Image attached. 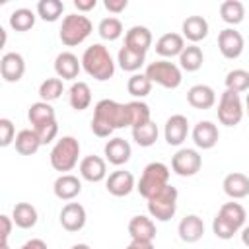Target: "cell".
I'll return each instance as SVG.
<instances>
[{
	"label": "cell",
	"instance_id": "3",
	"mask_svg": "<svg viewBox=\"0 0 249 249\" xmlns=\"http://www.w3.org/2000/svg\"><path fill=\"white\" fill-rule=\"evenodd\" d=\"M80 60H82V68L97 82H105L115 74V62L107 47L101 43H93L91 47H88Z\"/></svg>",
	"mask_w": 249,
	"mask_h": 249
},
{
	"label": "cell",
	"instance_id": "43",
	"mask_svg": "<svg viewBox=\"0 0 249 249\" xmlns=\"http://www.w3.org/2000/svg\"><path fill=\"white\" fill-rule=\"evenodd\" d=\"M16 140V128L10 119H0V146L6 148Z\"/></svg>",
	"mask_w": 249,
	"mask_h": 249
},
{
	"label": "cell",
	"instance_id": "26",
	"mask_svg": "<svg viewBox=\"0 0 249 249\" xmlns=\"http://www.w3.org/2000/svg\"><path fill=\"white\" fill-rule=\"evenodd\" d=\"M181 31H183V39H189L193 45H196L208 35V21L202 16H189L183 21Z\"/></svg>",
	"mask_w": 249,
	"mask_h": 249
},
{
	"label": "cell",
	"instance_id": "50",
	"mask_svg": "<svg viewBox=\"0 0 249 249\" xmlns=\"http://www.w3.org/2000/svg\"><path fill=\"white\" fill-rule=\"evenodd\" d=\"M241 241H243V245L249 247V226H243V230H241Z\"/></svg>",
	"mask_w": 249,
	"mask_h": 249
},
{
	"label": "cell",
	"instance_id": "4",
	"mask_svg": "<svg viewBox=\"0 0 249 249\" xmlns=\"http://www.w3.org/2000/svg\"><path fill=\"white\" fill-rule=\"evenodd\" d=\"M78 156H80V142L74 136H62L53 146L49 158H51L53 169H56V171H60L64 175L66 171H70V169L76 167Z\"/></svg>",
	"mask_w": 249,
	"mask_h": 249
},
{
	"label": "cell",
	"instance_id": "28",
	"mask_svg": "<svg viewBox=\"0 0 249 249\" xmlns=\"http://www.w3.org/2000/svg\"><path fill=\"white\" fill-rule=\"evenodd\" d=\"M14 146H16V152L21 154V156H33L43 144L37 136V132L33 128H23L16 134V140H14Z\"/></svg>",
	"mask_w": 249,
	"mask_h": 249
},
{
	"label": "cell",
	"instance_id": "48",
	"mask_svg": "<svg viewBox=\"0 0 249 249\" xmlns=\"http://www.w3.org/2000/svg\"><path fill=\"white\" fill-rule=\"evenodd\" d=\"M19 249H49V247H47V243L43 239H29Z\"/></svg>",
	"mask_w": 249,
	"mask_h": 249
},
{
	"label": "cell",
	"instance_id": "36",
	"mask_svg": "<svg viewBox=\"0 0 249 249\" xmlns=\"http://www.w3.org/2000/svg\"><path fill=\"white\" fill-rule=\"evenodd\" d=\"M64 12V2L60 0H39L37 2V16L43 21H56Z\"/></svg>",
	"mask_w": 249,
	"mask_h": 249
},
{
	"label": "cell",
	"instance_id": "42",
	"mask_svg": "<svg viewBox=\"0 0 249 249\" xmlns=\"http://www.w3.org/2000/svg\"><path fill=\"white\" fill-rule=\"evenodd\" d=\"M62 80L60 78H47L41 86H39V97H41V101H47V103H51V101H54V99H58L60 95H62Z\"/></svg>",
	"mask_w": 249,
	"mask_h": 249
},
{
	"label": "cell",
	"instance_id": "53",
	"mask_svg": "<svg viewBox=\"0 0 249 249\" xmlns=\"http://www.w3.org/2000/svg\"><path fill=\"white\" fill-rule=\"evenodd\" d=\"M0 249H10V245H8V241H0Z\"/></svg>",
	"mask_w": 249,
	"mask_h": 249
},
{
	"label": "cell",
	"instance_id": "31",
	"mask_svg": "<svg viewBox=\"0 0 249 249\" xmlns=\"http://www.w3.org/2000/svg\"><path fill=\"white\" fill-rule=\"evenodd\" d=\"M12 220L18 228L21 230H29L37 224V210L33 204L29 202H18L12 210Z\"/></svg>",
	"mask_w": 249,
	"mask_h": 249
},
{
	"label": "cell",
	"instance_id": "40",
	"mask_svg": "<svg viewBox=\"0 0 249 249\" xmlns=\"http://www.w3.org/2000/svg\"><path fill=\"white\" fill-rule=\"evenodd\" d=\"M126 109H128V123L132 128L152 121L150 119V107L144 101H130V103H126Z\"/></svg>",
	"mask_w": 249,
	"mask_h": 249
},
{
	"label": "cell",
	"instance_id": "27",
	"mask_svg": "<svg viewBox=\"0 0 249 249\" xmlns=\"http://www.w3.org/2000/svg\"><path fill=\"white\" fill-rule=\"evenodd\" d=\"M128 233L132 241H152L156 237V226L148 216H134L128 222Z\"/></svg>",
	"mask_w": 249,
	"mask_h": 249
},
{
	"label": "cell",
	"instance_id": "47",
	"mask_svg": "<svg viewBox=\"0 0 249 249\" xmlns=\"http://www.w3.org/2000/svg\"><path fill=\"white\" fill-rule=\"evenodd\" d=\"M97 6V0H74V8L78 12H89Z\"/></svg>",
	"mask_w": 249,
	"mask_h": 249
},
{
	"label": "cell",
	"instance_id": "25",
	"mask_svg": "<svg viewBox=\"0 0 249 249\" xmlns=\"http://www.w3.org/2000/svg\"><path fill=\"white\" fill-rule=\"evenodd\" d=\"M185 49V39L179 33H163L158 41H156V53L160 56L171 58V56H179Z\"/></svg>",
	"mask_w": 249,
	"mask_h": 249
},
{
	"label": "cell",
	"instance_id": "46",
	"mask_svg": "<svg viewBox=\"0 0 249 249\" xmlns=\"http://www.w3.org/2000/svg\"><path fill=\"white\" fill-rule=\"evenodd\" d=\"M0 224H2V231H0V241H8V237H10V231H12V224H14V220H12L10 216L2 214V216H0Z\"/></svg>",
	"mask_w": 249,
	"mask_h": 249
},
{
	"label": "cell",
	"instance_id": "45",
	"mask_svg": "<svg viewBox=\"0 0 249 249\" xmlns=\"http://www.w3.org/2000/svg\"><path fill=\"white\" fill-rule=\"evenodd\" d=\"M103 6H105V10H109V12H113V14H121L123 10H126L128 2H126V0H105Z\"/></svg>",
	"mask_w": 249,
	"mask_h": 249
},
{
	"label": "cell",
	"instance_id": "33",
	"mask_svg": "<svg viewBox=\"0 0 249 249\" xmlns=\"http://www.w3.org/2000/svg\"><path fill=\"white\" fill-rule=\"evenodd\" d=\"M144 60H146V54H144V53L130 51L128 47H121V49H119L117 62H119V66H121L124 72H136V70H140V66L144 64Z\"/></svg>",
	"mask_w": 249,
	"mask_h": 249
},
{
	"label": "cell",
	"instance_id": "44",
	"mask_svg": "<svg viewBox=\"0 0 249 249\" xmlns=\"http://www.w3.org/2000/svg\"><path fill=\"white\" fill-rule=\"evenodd\" d=\"M33 130L37 132L41 144H49V142H53V140L56 138V134H58V124H56V121H53V123H47V124L37 126V128H33Z\"/></svg>",
	"mask_w": 249,
	"mask_h": 249
},
{
	"label": "cell",
	"instance_id": "16",
	"mask_svg": "<svg viewBox=\"0 0 249 249\" xmlns=\"http://www.w3.org/2000/svg\"><path fill=\"white\" fill-rule=\"evenodd\" d=\"M25 72V60L19 53H6L0 58V74L6 82H19Z\"/></svg>",
	"mask_w": 249,
	"mask_h": 249
},
{
	"label": "cell",
	"instance_id": "24",
	"mask_svg": "<svg viewBox=\"0 0 249 249\" xmlns=\"http://www.w3.org/2000/svg\"><path fill=\"white\" fill-rule=\"evenodd\" d=\"M222 187H224V193H226L230 198H233V200L249 196V177H247L245 173L233 171V173L226 175Z\"/></svg>",
	"mask_w": 249,
	"mask_h": 249
},
{
	"label": "cell",
	"instance_id": "37",
	"mask_svg": "<svg viewBox=\"0 0 249 249\" xmlns=\"http://www.w3.org/2000/svg\"><path fill=\"white\" fill-rule=\"evenodd\" d=\"M35 25V14L29 8H18L10 14V27L14 31H29Z\"/></svg>",
	"mask_w": 249,
	"mask_h": 249
},
{
	"label": "cell",
	"instance_id": "17",
	"mask_svg": "<svg viewBox=\"0 0 249 249\" xmlns=\"http://www.w3.org/2000/svg\"><path fill=\"white\" fill-rule=\"evenodd\" d=\"M80 175L82 179L89 181V183H99L103 179H107V165L105 160L99 156H86L80 161Z\"/></svg>",
	"mask_w": 249,
	"mask_h": 249
},
{
	"label": "cell",
	"instance_id": "19",
	"mask_svg": "<svg viewBox=\"0 0 249 249\" xmlns=\"http://www.w3.org/2000/svg\"><path fill=\"white\" fill-rule=\"evenodd\" d=\"M124 47L146 54V51L152 47V31L144 25H132L124 35Z\"/></svg>",
	"mask_w": 249,
	"mask_h": 249
},
{
	"label": "cell",
	"instance_id": "1",
	"mask_svg": "<svg viewBox=\"0 0 249 249\" xmlns=\"http://www.w3.org/2000/svg\"><path fill=\"white\" fill-rule=\"evenodd\" d=\"M124 126H130L126 103H117L113 99L97 101L93 109V119H91V130L95 136L105 138L115 128H124Z\"/></svg>",
	"mask_w": 249,
	"mask_h": 249
},
{
	"label": "cell",
	"instance_id": "20",
	"mask_svg": "<svg viewBox=\"0 0 249 249\" xmlns=\"http://www.w3.org/2000/svg\"><path fill=\"white\" fill-rule=\"evenodd\" d=\"M177 231H179L181 241H185V243H196L204 235V222L196 214H189V216H185L179 222Z\"/></svg>",
	"mask_w": 249,
	"mask_h": 249
},
{
	"label": "cell",
	"instance_id": "13",
	"mask_svg": "<svg viewBox=\"0 0 249 249\" xmlns=\"http://www.w3.org/2000/svg\"><path fill=\"white\" fill-rule=\"evenodd\" d=\"M193 142L196 148L200 150H210L218 144V138H220V132H218V126L212 123V121H200L195 124L193 128Z\"/></svg>",
	"mask_w": 249,
	"mask_h": 249
},
{
	"label": "cell",
	"instance_id": "29",
	"mask_svg": "<svg viewBox=\"0 0 249 249\" xmlns=\"http://www.w3.org/2000/svg\"><path fill=\"white\" fill-rule=\"evenodd\" d=\"M68 101H70V107L76 109V111H84L89 107L91 103V89L86 82H74L68 89Z\"/></svg>",
	"mask_w": 249,
	"mask_h": 249
},
{
	"label": "cell",
	"instance_id": "5",
	"mask_svg": "<svg viewBox=\"0 0 249 249\" xmlns=\"http://www.w3.org/2000/svg\"><path fill=\"white\" fill-rule=\"evenodd\" d=\"M91 29H93V25H91V21H89L88 16L70 14V16H64L62 25H60V31H58V37H60L62 45L76 47V45L84 43L89 37Z\"/></svg>",
	"mask_w": 249,
	"mask_h": 249
},
{
	"label": "cell",
	"instance_id": "8",
	"mask_svg": "<svg viewBox=\"0 0 249 249\" xmlns=\"http://www.w3.org/2000/svg\"><path fill=\"white\" fill-rule=\"evenodd\" d=\"M152 84H160L161 88H167V89H175L181 86L183 82V74H181V68L169 60H156V62H150L146 66V72H144Z\"/></svg>",
	"mask_w": 249,
	"mask_h": 249
},
{
	"label": "cell",
	"instance_id": "22",
	"mask_svg": "<svg viewBox=\"0 0 249 249\" xmlns=\"http://www.w3.org/2000/svg\"><path fill=\"white\" fill-rule=\"evenodd\" d=\"M103 152H105V160L109 161V163H113V165H123V163H126L128 160H130V154H132V150H130V144L124 140V138H111L107 144H105V148H103Z\"/></svg>",
	"mask_w": 249,
	"mask_h": 249
},
{
	"label": "cell",
	"instance_id": "21",
	"mask_svg": "<svg viewBox=\"0 0 249 249\" xmlns=\"http://www.w3.org/2000/svg\"><path fill=\"white\" fill-rule=\"evenodd\" d=\"M187 101L191 107L195 109H210L216 103V93L210 86L206 84H195L193 88H189L187 91Z\"/></svg>",
	"mask_w": 249,
	"mask_h": 249
},
{
	"label": "cell",
	"instance_id": "14",
	"mask_svg": "<svg viewBox=\"0 0 249 249\" xmlns=\"http://www.w3.org/2000/svg\"><path fill=\"white\" fill-rule=\"evenodd\" d=\"M105 187L113 196H126L130 195L134 187V175L130 171L124 169H117L113 173H109V177L105 179Z\"/></svg>",
	"mask_w": 249,
	"mask_h": 249
},
{
	"label": "cell",
	"instance_id": "10",
	"mask_svg": "<svg viewBox=\"0 0 249 249\" xmlns=\"http://www.w3.org/2000/svg\"><path fill=\"white\" fill-rule=\"evenodd\" d=\"M200 165H202V158L193 148H181L171 158V169L177 175H181V177H193V175H196L200 171Z\"/></svg>",
	"mask_w": 249,
	"mask_h": 249
},
{
	"label": "cell",
	"instance_id": "15",
	"mask_svg": "<svg viewBox=\"0 0 249 249\" xmlns=\"http://www.w3.org/2000/svg\"><path fill=\"white\" fill-rule=\"evenodd\" d=\"M60 224L66 231H80L86 226V208L80 202H68L60 210Z\"/></svg>",
	"mask_w": 249,
	"mask_h": 249
},
{
	"label": "cell",
	"instance_id": "35",
	"mask_svg": "<svg viewBox=\"0 0 249 249\" xmlns=\"http://www.w3.org/2000/svg\"><path fill=\"white\" fill-rule=\"evenodd\" d=\"M220 16L226 23L237 25L245 18V6L239 0H226V2L220 4Z\"/></svg>",
	"mask_w": 249,
	"mask_h": 249
},
{
	"label": "cell",
	"instance_id": "41",
	"mask_svg": "<svg viewBox=\"0 0 249 249\" xmlns=\"http://www.w3.org/2000/svg\"><path fill=\"white\" fill-rule=\"evenodd\" d=\"M126 89L132 97H146L152 91V82L146 74H132L126 82Z\"/></svg>",
	"mask_w": 249,
	"mask_h": 249
},
{
	"label": "cell",
	"instance_id": "38",
	"mask_svg": "<svg viewBox=\"0 0 249 249\" xmlns=\"http://www.w3.org/2000/svg\"><path fill=\"white\" fill-rule=\"evenodd\" d=\"M224 82H226V89H230V91H235V93L249 91V72L243 70V68L230 70L226 74Z\"/></svg>",
	"mask_w": 249,
	"mask_h": 249
},
{
	"label": "cell",
	"instance_id": "2",
	"mask_svg": "<svg viewBox=\"0 0 249 249\" xmlns=\"http://www.w3.org/2000/svg\"><path fill=\"white\" fill-rule=\"evenodd\" d=\"M245 218L247 212L239 202H226L212 220V231L218 239H231L239 230H243Z\"/></svg>",
	"mask_w": 249,
	"mask_h": 249
},
{
	"label": "cell",
	"instance_id": "39",
	"mask_svg": "<svg viewBox=\"0 0 249 249\" xmlns=\"http://www.w3.org/2000/svg\"><path fill=\"white\" fill-rule=\"evenodd\" d=\"M97 33L105 41H117L123 35V23L119 18H103L97 25Z\"/></svg>",
	"mask_w": 249,
	"mask_h": 249
},
{
	"label": "cell",
	"instance_id": "32",
	"mask_svg": "<svg viewBox=\"0 0 249 249\" xmlns=\"http://www.w3.org/2000/svg\"><path fill=\"white\" fill-rule=\"evenodd\" d=\"M202 62H204V54L196 45H187L179 54V68L187 72H196L202 66Z\"/></svg>",
	"mask_w": 249,
	"mask_h": 249
},
{
	"label": "cell",
	"instance_id": "11",
	"mask_svg": "<svg viewBox=\"0 0 249 249\" xmlns=\"http://www.w3.org/2000/svg\"><path fill=\"white\" fill-rule=\"evenodd\" d=\"M243 47H245V41H243V35L233 29V27H226L220 31L218 35V49L222 53L224 58H237L241 53H243Z\"/></svg>",
	"mask_w": 249,
	"mask_h": 249
},
{
	"label": "cell",
	"instance_id": "51",
	"mask_svg": "<svg viewBox=\"0 0 249 249\" xmlns=\"http://www.w3.org/2000/svg\"><path fill=\"white\" fill-rule=\"evenodd\" d=\"M72 249H91L88 243H76V245H72Z\"/></svg>",
	"mask_w": 249,
	"mask_h": 249
},
{
	"label": "cell",
	"instance_id": "23",
	"mask_svg": "<svg viewBox=\"0 0 249 249\" xmlns=\"http://www.w3.org/2000/svg\"><path fill=\"white\" fill-rule=\"evenodd\" d=\"M53 191H54V196L60 200H72L74 196H78L82 193V181L76 175L64 173V175L56 177Z\"/></svg>",
	"mask_w": 249,
	"mask_h": 249
},
{
	"label": "cell",
	"instance_id": "7",
	"mask_svg": "<svg viewBox=\"0 0 249 249\" xmlns=\"http://www.w3.org/2000/svg\"><path fill=\"white\" fill-rule=\"evenodd\" d=\"M169 167L161 161H152L144 167L142 175H140V181L136 185L138 193L144 196V198H150L154 193H158L161 187L169 185Z\"/></svg>",
	"mask_w": 249,
	"mask_h": 249
},
{
	"label": "cell",
	"instance_id": "12",
	"mask_svg": "<svg viewBox=\"0 0 249 249\" xmlns=\"http://www.w3.org/2000/svg\"><path fill=\"white\" fill-rule=\"evenodd\" d=\"M189 134V121L185 115H171L165 121L163 136L169 146H181Z\"/></svg>",
	"mask_w": 249,
	"mask_h": 249
},
{
	"label": "cell",
	"instance_id": "52",
	"mask_svg": "<svg viewBox=\"0 0 249 249\" xmlns=\"http://www.w3.org/2000/svg\"><path fill=\"white\" fill-rule=\"evenodd\" d=\"M245 113H247V117H249V93L245 95Z\"/></svg>",
	"mask_w": 249,
	"mask_h": 249
},
{
	"label": "cell",
	"instance_id": "6",
	"mask_svg": "<svg viewBox=\"0 0 249 249\" xmlns=\"http://www.w3.org/2000/svg\"><path fill=\"white\" fill-rule=\"evenodd\" d=\"M146 200H148L150 216L160 222H167L173 218V214L177 210V189L171 185H165Z\"/></svg>",
	"mask_w": 249,
	"mask_h": 249
},
{
	"label": "cell",
	"instance_id": "34",
	"mask_svg": "<svg viewBox=\"0 0 249 249\" xmlns=\"http://www.w3.org/2000/svg\"><path fill=\"white\" fill-rule=\"evenodd\" d=\"M132 138H134V142H136L138 146H142V148L154 146L156 140H158V124H156L154 121H148V123H144V124H140V126H134V128H132Z\"/></svg>",
	"mask_w": 249,
	"mask_h": 249
},
{
	"label": "cell",
	"instance_id": "18",
	"mask_svg": "<svg viewBox=\"0 0 249 249\" xmlns=\"http://www.w3.org/2000/svg\"><path fill=\"white\" fill-rule=\"evenodd\" d=\"M80 68H82V60H78V56L70 51H64V53L56 54V58H54V72L60 80L78 78Z\"/></svg>",
	"mask_w": 249,
	"mask_h": 249
},
{
	"label": "cell",
	"instance_id": "30",
	"mask_svg": "<svg viewBox=\"0 0 249 249\" xmlns=\"http://www.w3.org/2000/svg\"><path fill=\"white\" fill-rule=\"evenodd\" d=\"M27 119L31 123V128H37V126H43L47 123H53L56 121L54 119V109L51 107V103L47 101H37L29 107L27 111Z\"/></svg>",
	"mask_w": 249,
	"mask_h": 249
},
{
	"label": "cell",
	"instance_id": "9",
	"mask_svg": "<svg viewBox=\"0 0 249 249\" xmlns=\"http://www.w3.org/2000/svg\"><path fill=\"white\" fill-rule=\"evenodd\" d=\"M243 113H245V109H243L239 93L226 89L218 103V121L226 126H235L243 119Z\"/></svg>",
	"mask_w": 249,
	"mask_h": 249
},
{
	"label": "cell",
	"instance_id": "49",
	"mask_svg": "<svg viewBox=\"0 0 249 249\" xmlns=\"http://www.w3.org/2000/svg\"><path fill=\"white\" fill-rule=\"evenodd\" d=\"M124 249H154L152 241H130Z\"/></svg>",
	"mask_w": 249,
	"mask_h": 249
}]
</instances>
